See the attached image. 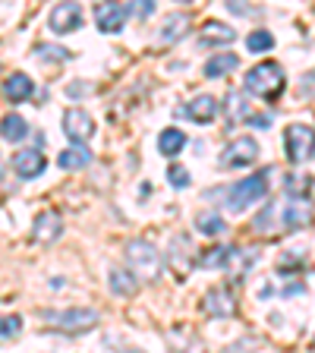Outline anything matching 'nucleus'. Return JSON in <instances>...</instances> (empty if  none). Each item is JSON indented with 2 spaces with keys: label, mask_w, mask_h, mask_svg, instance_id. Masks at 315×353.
<instances>
[{
  "label": "nucleus",
  "mask_w": 315,
  "mask_h": 353,
  "mask_svg": "<svg viewBox=\"0 0 315 353\" xmlns=\"http://www.w3.org/2000/svg\"><path fill=\"white\" fill-rule=\"evenodd\" d=\"M186 145V132L183 130H174V126H167V130H161V136H158V152L164 154V158H174V154H180Z\"/></svg>",
  "instance_id": "obj_20"
},
{
  "label": "nucleus",
  "mask_w": 315,
  "mask_h": 353,
  "mask_svg": "<svg viewBox=\"0 0 315 353\" xmlns=\"http://www.w3.org/2000/svg\"><path fill=\"white\" fill-rule=\"evenodd\" d=\"M123 256L130 272L136 274V281H158V274H161V252L154 250L148 240H130Z\"/></svg>",
  "instance_id": "obj_3"
},
{
  "label": "nucleus",
  "mask_w": 315,
  "mask_h": 353,
  "mask_svg": "<svg viewBox=\"0 0 315 353\" xmlns=\"http://www.w3.org/2000/svg\"><path fill=\"white\" fill-rule=\"evenodd\" d=\"M202 309L214 319H227V316L236 312V296L227 290V284H218V287H212V290H205V296H202Z\"/></svg>",
  "instance_id": "obj_10"
},
{
  "label": "nucleus",
  "mask_w": 315,
  "mask_h": 353,
  "mask_svg": "<svg viewBox=\"0 0 315 353\" xmlns=\"http://www.w3.org/2000/svg\"><path fill=\"white\" fill-rule=\"evenodd\" d=\"M136 3H139V7H132V13H142V16L154 13V3H152V0H136Z\"/></svg>",
  "instance_id": "obj_30"
},
{
  "label": "nucleus",
  "mask_w": 315,
  "mask_h": 353,
  "mask_svg": "<svg viewBox=\"0 0 315 353\" xmlns=\"http://www.w3.org/2000/svg\"><path fill=\"white\" fill-rule=\"evenodd\" d=\"M236 38V32L230 29V26H224V22H205L202 26V32H199V44H205V48H218V44H230Z\"/></svg>",
  "instance_id": "obj_17"
},
{
  "label": "nucleus",
  "mask_w": 315,
  "mask_h": 353,
  "mask_svg": "<svg viewBox=\"0 0 315 353\" xmlns=\"http://www.w3.org/2000/svg\"><path fill=\"white\" fill-rule=\"evenodd\" d=\"M243 88L250 92L252 98H265V101H278L281 92H284V70H281L274 60H262L246 73Z\"/></svg>",
  "instance_id": "obj_1"
},
{
  "label": "nucleus",
  "mask_w": 315,
  "mask_h": 353,
  "mask_svg": "<svg viewBox=\"0 0 315 353\" xmlns=\"http://www.w3.org/2000/svg\"><path fill=\"white\" fill-rule=\"evenodd\" d=\"M196 228L202 230L205 236H218V234H224V230H227V224H224V218H221L218 212H202L196 218Z\"/></svg>",
  "instance_id": "obj_24"
},
{
  "label": "nucleus",
  "mask_w": 315,
  "mask_h": 353,
  "mask_svg": "<svg viewBox=\"0 0 315 353\" xmlns=\"http://www.w3.org/2000/svg\"><path fill=\"white\" fill-rule=\"evenodd\" d=\"M48 26L54 35H70V32L82 29V7L79 3H57L48 16Z\"/></svg>",
  "instance_id": "obj_9"
},
{
  "label": "nucleus",
  "mask_w": 315,
  "mask_h": 353,
  "mask_svg": "<svg viewBox=\"0 0 315 353\" xmlns=\"http://www.w3.org/2000/svg\"><path fill=\"white\" fill-rule=\"evenodd\" d=\"M41 319L54 328L66 331V334H85L101 322L98 309H85V306H70V309H44Z\"/></svg>",
  "instance_id": "obj_2"
},
{
  "label": "nucleus",
  "mask_w": 315,
  "mask_h": 353,
  "mask_svg": "<svg viewBox=\"0 0 315 353\" xmlns=\"http://www.w3.org/2000/svg\"><path fill=\"white\" fill-rule=\"evenodd\" d=\"M19 328H22V319L19 316H3V319H0V338H3V341L16 338V334H19Z\"/></svg>",
  "instance_id": "obj_27"
},
{
  "label": "nucleus",
  "mask_w": 315,
  "mask_h": 353,
  "mask_svg": "<svg viewBox=\"0 0 315 353\" xmlns=\"http://www.w3.org/2000/svg\"><path fill=\"white\" fill-rule=\"evenodd\" d=\"M186 29H190V16H186V13L167 16V22H164V29H161V41H174V38H183Z\"/></svg>",
  "instance_id": "obj_23"
},
{
  "label": "nucleus",
  "mask_w": 315,
  "mask_h": 353,
  "mask_svg": "<svg viewBox=\"0 0 315 353\" xmlns=\"http://www.w3.org/2000/svg\"><path fill=\"white\" fill-rule=\"evenodd\" d=\"M258 158V142L252 136H240V139L227 142L224 152H221V168H250Z\"/></svg>",
  "instance_id": "obj_6"
},
{
  "label": "nucleus",
  "mask_w": 315,
  "mask_h": 353,
  "mask_svg": "<svg viewBox=\"0 0 315 353\" xmlns=\"http://www.w3.org/2000/svg\"><path fill=\"white\" fill-rule=\"evenodd\" d=\"M268 174L272 170H262V174H252L246 180H236L227 190V205L234 212H243V208L256 205L258 199H265V192H268Z\"/></svg>",
  "instance_id": "obj_4"
},
{
  "label": "nucleus",
  "mask_w": 315,
  "mask_h": 353,
  "mask_svg": "<svg viewBox=\"0 0 315 353\" xmlns=\"http://www.w3.org/2000/svg\"><path fill=\"white\" fill-rule=\"evenodd\" d=\"M32 92H35V82H32L26 73H13V76H7V79H3V98H7V101H13V104L32 98Z\"/></svg>",
  "instance_id": "obj_16"
},
{
  "label": "nucleus",
  "mask_w": 315,
  "mask_h": 353,
  "mask_svg": "<svg viewBox=\"0 0 315 353\" xmlns=\"http://www.w3.org/2000/svg\"><path fill=\"white\" fill-rule=\"evenodd\" d=\"M167 180H170V186H176V190H186V186H190V170L180 168V164H170Z\"/></svg>",
  "instance_id": "obj_28"
},
{
  "label": "nucleus",
  "mask_w": 315,
  "mask_h": 353,
  "mask_svg": "<svg viewBox=\"0 0 315 353\" xmlns=\"http://www.w3.org/2000/svg\"><path fill=\"white\" fill-rule=\"evenodd\" d=\"M63 132L70 136L73 145H85L92 136H95V120L85 108H70L63 114Z\"/></svg>",
  "instance_id": "obj_7"
},
{
  "label": "nucleus",
  "mask_w": 315,
  "mask_h": 353,
  "mask_svg": "<svg viewBox=\"0 0 315 353\" xmlns=\"http://www.w3.org/2000/svg\"><path fill=\"white\" fill-rule=\"evenodd\" d=\"M57 164L63 170H82L92 164V152H88V145H70L57 154Z\"/></svg>",
  "instance_id": "obj_19"
},
{
  "label": "nucleus",
  "mask_w": 315,
  "mask_h": 353,
  "mask_svg": "<svg viewBox=\"0 0 315 353\" xmlns=\"http://www.w3.org/2000/svg\"><path fill=\"white\" fill-rule=\"evenodd\" d=\"M236 66H240V57L236 54H212V57L205 60V66H202V73L208 76V79H221V76L234 73Z\"/></svg>",
  "instance_id": "obj_18"
},
{
  "label": "nucleus",
  "mask_w": 315,
  "mask_h": 353,
  "mask_svg": "<svg viewBox=\"0 0 315 353\" xmlns=\"http://www.w3.org/2000/svg\"><path fill=\"white\" fill-rule=\"evenodd\" d=\"M284 190L290 192L294 199H306L309 196V190H312V176H306V174H287V180H284Z\"/></svg>",
  "instance_id": "obj_26"
},
{
  "label": "nucleus",
  "mask_w": 315,
  "mask_h": 353,
  "mask_svg": "<svg viewBox=\"0 0 315 353\" xmlns=\"http://www.w3.org/2000/svg\"><path fill=\"white\" fill-rule=\"evenodd\" d=\"M236 246H227V243H221V246H212V250L199 252L196 256V265L199 268H205V272H214V268H227L230 262L236 259Z\"/></svg>",
  "instance_id": "obj_13"
},
{
  "label": "nucleus",
  "mask_w": 315,
  "mask_h": 353,
  "mask_svg": "<svg viewBox=\"0 0 315 353\" xmlns=\"http://www.w3.org/2000/svg\"><path fill=\"white\" fill-rule=\"evenodd\" d=\"M60 230H63L60 212H54V208H44V212L35 218V224H32V240H35V243H54L60 236Z\"/></svg>",
  "instance_id": "obj_11"
},
{
  "label": "nucleus",
  "mask_w": 315,
  "mask_h": 353,
  "mask_svg": "<svg viewBox=\"0 0 315 353\" xmlns=\"http://www.w3.org/2000/svg\"><path fill=\"white\" fill-rule=\"evenodd\" d=\"M0 180H3V158H0Z\"/></svg>",
  "instance_id": "obj_31"
},
{
  "label": "nucleus",
  "mask_w": 315,
  "mask_h": 353,
  "mask_svg": "<svg viewBox=\"0 0 315 353\" xmlns=\"http://www.w3.org/2000/svg\"><path fill=\"white\" fill-rule=\"evenodd\" d=\"M136 274L132 272H123V268H110V290L117 296H132L136 294Z\"/></svg>",
  "instance_id": "obj_22"
},
{
  "label": "nucleus",
  "mask_w": 315,
  "mask_h": 353,
  "mask_svg": "<svg viewBox=\"0 0 315 353\" xmlns=\"http://www.w3.org/2000/svg\"><path fill=\"white\" fill-rule=\"evenodd\" d=\"M284 145H287V158L294 164L306 161L315 154V130L306 123H290L284 130Z\"/></svg>",
  "instance_id": "obj_5"
},
{
  "label": "nucleus",
  "mask_w": 315,
  "mask_h": 353,
  "mask_svg": "<svg viewBox=\"0 0 315 353\" xmlns=\"http://www.w3.org/2000/svg\"><path fill=\"white\" fill-rule=\"evenodd\" d=\"M130 353H139V350H130Z\"/></svg>",
  "instance_id": "obj_32"
},
{
  "label": "nucleus",
  "mask_w": 315,
  "mask_h": 353,
  "mask_svg": "<svg viewBox=\"0 0 315 353\" xmlns=\"http://www.w3.org/2000/svg\"><path fill=\"white\" fill-rule=\"evenodd\" d=\"M130 16H132L130 3H98V7H95L98 32H104V35H117V32L126 26V19H130Z\"/></svg>",
  "instance_id": "obj_8"
},
{
  "label": "nucleus",
  "mask_w": 315,
  "mask_h": 353,
  "mask_svg": "<svg viewBox=\"0 0 315 353\" xmlns=\"http://www.w3.org/2000/svg\"><path fill=\"white\" fill-rule=\"evenodd\" d=\"M246 48H250L252 54H265L274 48V35L268 29H252L250 35H246Z\"/></svg>",
  "instance_id": "obj_25"
},
{
  "label": "nucleus",
  "mask_w": 315,
  "mask_h": 353,
  "mask_svg": "<svg viewBox=\"0 0 315 353\" xmlns=\"http://www.w3.org/2000/svg\"><path fill=\"white\" fill-rule=\"evenodd\" d=\"M44 168H48V158H44L38 148H22V152L13 154V170H16L19 176H26V180L38 176Z\"/></svg>",
  "instance_id": "obj_12"
},
{
  "label": "nucleus",
  "mask_w": 315,
  "mask_h": 353,
  "mask_svg": "<svg viewBox=\"0 0 315 353\" xmlns=\"http://www.w3.org/2000/svg\"><path fill=\"white\" fill-rule=\"evenodd\" d=\"M41 57H57V60H70L73 57V51H66V48H48V44H38L35 48Z\"/></svg>",
  "instance_id": "obj_29"
},
{
  "label": "nucleus",
  "mask_w": 315,
  "mask_h": 353,
  "mask_svg": "<svg viewBox=\"0 0 315 353\" xmlns=\"http://www.w3.org/2000/svg\"><path fill=\"white\" fill-rule=\"evenodd\" d=\"M183 117H190L192 123H212L218 117V101L212 95H196L183 110H180Z\"/></svg>",
  "instance_id": "obj_14"
},
{
  "label": "nucleus",
  "mask_w": 315,
  "mask_h": 353,
  "mask_svg": "<svg viewBox=\"0 0 315 353\" xmlns=\"http://www.w3.org/2000/svg\"><path fill=\"white\" fill-rule=\"evenodd\" d=\"M26 136H29V123H26V117H19V114H7V117L0 120V139L22 142Z\"/></svg>",
  "instance_id": "obj_21"
},
{
  "label": "nucleus",
  "mask_w": 315,
  "mask_h": 353,
  "mask_svg": "<svg viewBox=\"0 0 315 353\" xmlns=\"http://www.w3.org/2000/svg\"><path fill=\"white\" fill-rule=\"evenodd\" d=\"M312 224V205L309 199H294L290 205H284V228L287 230H303Z\"/></svg>",
  "instance_id": "obj_15"
}]
</instances>
